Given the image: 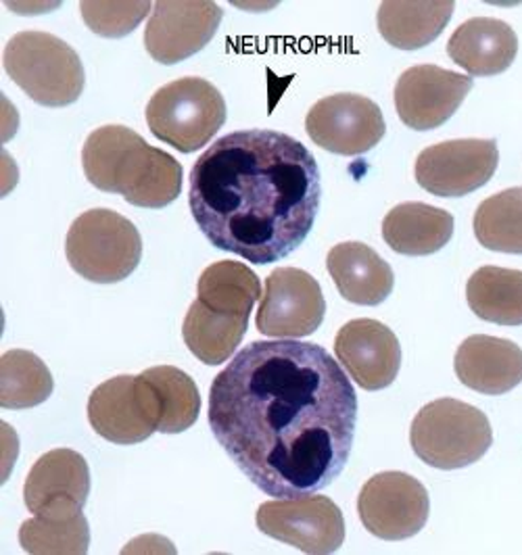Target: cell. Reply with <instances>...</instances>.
<instances>
[{
	"label": "cell",
	"mask_w": 522,
	"mask_h": 555,
	"mask_svg": "<svg viewBox=\"0 0 522 555\" xmlns=\"http://www.w3.org/2000/svg\"><path fill=\"white\" fill-rule=\"evenodd\" d=\"M356 422L352 380L314 343H251L209 390L216 441L259 491L278 500L327 489L352 455Z\"/></svg>",
	"instance_id": "cell-1"
},
{
	"label": "cell",
	"mask_w": 522,
	"mask_h": 555,
	"mask_svg": "<svg viewBox=\"0 0 522 555\" xmlns=\"http://www.w3.org/2000/svg\"><path fill=\"white\" fill-rule=\"evenodd\" d=\"M320 196V169L309 149L255 128L221 137L196 159L189 207L216 249L268 266L300 249Z\"/></svg>",
	"instance_id": "cell-2"
},
{
	"label": "cell",
	"mask_w": 522,
	"mask_h": 555,
	"mask_svg": "<svg viewBox=\"0 0 522 555\" xmlns=\"http://www.w3.org/2000/svg\"><path fill=\"white\" fill-rule=\"evenodd\" d=\"M84 173L103 193L142 209H162L182 191V166L126 126L94 130L82 149Z\"/></svg>",
	"instance_id": "cell-3"
},
{
	"label": "cell",
	"mask_w": 522,
	"mask_h": 555,
	"mask_svg": "<svg viewBox=\"0 0 522 555\" xmlns=\"http://www.w3.org/2000/svg\"><path fill=\"white\" fill-rule=\"evenodd\" d=\"M2 61L9 78L38 105L67 107L82 94V61L65 40L53 34H15L4 47Z\"/></svg>",
	"instance_id": "cell-4"
},
{
	"label": "cell",
	"mask_w": 522,
	"mask_h": 555,
	"mask_svg": "<svg viewBox=\"0 0 522 555\" xmlns=\"http://www.w3.org/2000/svg\"><path fill=\"white\" fill-rule=\"evenodd\" d=\"M413 453L431 468L460 470L479 462L494 443L489 417L458 399L426 403L410 428Z\"/></svg>",
	"instance_id": "cell-5"
},
{
	"label": "cell",
	"mask_w": 522,
	"mask_h": 555,
	"mask_svg": "<svg viewBox=\"0 0 522 555\" xmlns=\"http://www.w3.org/2000/svg\"><path fill=\"white\" fill-rule=\"evenodd\" d=\"M65 255L76 274L97 284H115L130 276L142 257L137 225L111 209H92L72 223Z\"/></svg>",
	"instance_id": "cell-6"
},
{
	"label": "cell",
	"mask_w": 522,
	"mask_h": 555,
	"mask_svg": "<svg viewBox=\"0 0 522 555\" xmlns=\"http://www.w3.org/2000/svg\"><path fill=\"white\" fill-rule=\"evenodd\" d=\"M226 121L220 90L203 78H180L162 86L147 105L149 130L180 153H194Z\"/></svg>",
	"instance_id": "cell-7"
},
{
	"label": "cell",
	"mask_w": 522,
	"mask_h": 555,
	"mask_svg": "<svg viewBox=\"0 0 522 555\" xmlns=\"http://www.w3.org/2000/svg\"><path fill=\"white\" fill-rule=\"evenodd\" d=\"M160 420L157 392L142 374L115 376L88 399V422L110 443H142L160 430Z\"/></svg>",
	"instance_id": "cell-8"
},
{
	"label": "cell",
	"mask_w": 522,
	"mask_h": 555,
	"mask_svg": "<svg viewBox=\"0 0 522 555\" xmlns=\"http://www.w3.org/2000/svg\"><path fill=\"white\" fill-rule=\"evenodd\" d=\"M257 528L303 554L327 555L345 541V518L327 495L266 501L257 509Z\"/></svg>",
	"instance_id": "cell-9"
},
{
	"label": "cell",
	"mask_w": 522,
	"mask_h": 555,
	"mask_svg": "<svg viewBox=\"0 0 522 555\" xmlns=\"http://www.w3.org/2000/svg\"><path fill=\"white\" fill-rule=\"evenodd\" d=\"M359 520L368 532L385 541H404L418 534L431 512L429 493L413 476L381 473L359 491Z\"/></svg>",
	"instance_id": "cell-10"
},
{
	"label": "cell",
	"mask_w": 522,
	"mask_h": 555,
	"mask_svg": "<svg viewBox=\"0 0 522 555\" xmlns=\"http://www.w3.org/2000/svg\"><path fill=\"white\" fill-rule=\"evenodd\" d=\"M499 164L495 140H447L424 149L416 159V182L431 195L467 196L494 178Z\"/></svg>",
	"instance_id": "cell-11"
},
{
	"label": "cell",
	"mask_w": 522,
	"mask_h": 555,
	"mask_svg": "<svg viewBox=\"0 0 522 555\" xmlns=\"http://www.w3.org/2000/svg\"><path fill=\"white\" fill-rule=\"evenodd\" d=\"M309 139L334 155L356 157L372 151L386 132L381 107L361 94H332L305 117Z\"/></svg>",
	"instance_id": "cell-12"
},
{
	"label": "cell",
	"mask_w": 522,
	"mask_h": 555,
	"mask_svg": "<svg viewBox=\"0 0 522 555\" xmlns=\"http://www.w3.org/2000/svg\"><path fill=\"white\" fill-rule=\"evenodd\" d=\"M327 301L318 280L300 268H278L257 311V331L272 338H305L324 320Z\"/></svg>",
	"instance_id": "cell-13"
},
{
	"label": "cell",
	"mask_w": 522,
	"mask_h": 555,
	"mask_svg": "<svg viewBox=\"0 0 522 555\" xmlns=\"http://www.w3.org/2000/svg\"><path fill=\"white\" fill-rule=\"evenodd\" d=\"M224 11L212 0H162L144 29V47L162 65L203 51L220 28Z\"/></svg>",
	"instance_id": "cell-14"
},
{
	"label": "cell",
	"mask_w": 522,
	"mask_h": 555,
	"mask_svg": "<svg viewBox=\"0 0 522 555\" xmlns=\"http://www.w3.org/2000/svg\"><path fill=\"white\" fill-rule=\"evenodd\" d=\"M470 90V76L437 65H416L395 83V109L416 132L435 130L460 109Z\"/></svg>",
	"instance_id": "cell-15"
},
{
	"label": "cell",
	"mask_w": 522,
	"mask_h": 555,
	"mask_svg": "<svg viewBox=\"0 0 522 555\" xmlns=\"http://www.w3.org/2000/svg\"><path fill=\"white\" fill-rule=\"evenodd\" d=\"M90 495V470L78 451L44 453L29 470L24 487L26 507L38 518H74Z\"/></svg>",
	"instance_id": "cell-16"
},
{
	"label": "cell",
	"mask_w": 522,
	"mask_h": 555,
	"mask_svg": "<svg viewBox=\"0 0 522 555\" xmlns=\"http://www.w3.org/2000/svg\"><path fill=\"white\" fill-rule=\"evenodd\" d=\"M334 353L364 390L386 389L402 367L397 336L385 324L370 318L347 322L334 338Z\"/></svg>",
	"instance_id": "cell-17"
},
{
	"label": "cell",
	"mask_w": 522,
	"mask_h": 555,
	"mask_svg": "<svg viewBox=\"0 0 522 555\" xmlns=\"http://www.w3.org/2000/svg\"><path fill=\"white\" fill-rule=\"evenodd\" d=\"M454 367L468 389L504 395L522 383V349L508 338L474 334L456 351Z\"/></svg>",
	"instance_id": "cell-18"
},
{
	"label": "cell",
	"mask_w": 522,
	"mask_h": 555,
	"mask_svg": "<svg viewBox=\"0 0 522 555\" xmlns=\"http://www.w3.org/2000/svg\"><path fill=\"white\" fill-rule=\"evenodd\" d=\"M447 55L470 78L499 76L519 55V36L501 20L472 17L451 34Z\"/></svg>",
	"instance_id": "cell-19"
},
{
	"label": "cell",
	"mask_w": 522,
	"mask_h": 555,
	"mask_svg": "<svg viewBox=\"0 0 522 555\" xmlns=\"http://www.w3.org/2000/svg\"><path fill=\"white\" fill-rule=\"evenodd\" d=\"M327 268L341 297L356 306H381L395 286L391 266L364 243H341L332 247Z\"/></svg>",
	"instance_id": "cell-20"
},
{
	"label": "cell",
	"mask_w": 522,
	"mask_h": 555,
	"mask_svg": "<svg viewBox=\"0 0 522 555\" xmlns=\"http://www.w3.org/2000/svg\"><path fill=\"white\" fill-rule=\"evenodd\" d=\"M451 236L454 216L426 203H402L383 220V238L399 255H433L443 249Z\"/></svg>",
	"instance_id": "cell-21"
},
{
	"label": "cell",
	"mask_w": 522,
	"mask_h": 555,
	"mask_svg": "<svg viewBox=\"0 0 522 555\" xmlns=\"http://www.w3.org/2000/svg\"><path fill=\"white\" fill-rule=\"evenodd\" d=\"M456 4L451 0H389L379 9V31L402 51H418L437 40L447 28Z\"/></svg>",
	"instance_id": "cell-22"
},
{
	"label": "cell",
	"mask_w": 522,
	"mask_h": 555,
	"mask_svg": "<svg viewBox=\"0 0 522 555\" xmlns=\"http://www.w3.org/2000/svg\"><path fill=\"white\" fill-rule=\"evenodd\" d=\"M249 318L247 313L212 311L196 299L184 318L182 336L196 360L220 365L237 353L247 333Z\"/></svg>",
	"instance_id": "cell-23"
},
{
	"label": "cell",
	"mask_w": 522,
	"mask_h": 555,
	"mask_svg": "<svg viewBox=\"0 0 522 555\" xmlns=\"http://www.w3.org/2000/svg\"><path fill=\"white\" fill-rule=\"evenodd\" d=\"M467 299L476 318L499 326H521V270L495 266L479 268L468 278Z\"/></svg>",
	"instance_id": "cell-24"
},
{
	"label": "cell",
	"mask_w": 522,
	"mask_h": 555,
	"mask_svg": "<svg viewBox=\"0 0 522 555\" xmlns=\"http://www.w3.org/2000/svg\"><path fill=\"white\" fill-rule=\"evenodd\" d=\"M262 297L255 272L239 261H218L199 278L196 299L218 313H247Z\"/></svg>",
	"instance_id": "cell-25"
},
{
	"label": "cell",
	"mask_w": 522,
	"mask_h": 555,
	"mask_svg": "<svg viewBox=\"0 0 522 555\" xmlns=\"http://www.w3.org/2000/svg\"><path fill=\"white\" fill-rule=\"evenodd\" d=\"M55 389L47 363L31 351L13 349L0 360V405L4 410H29L44 403Z\"/></svg>",
	"instance_id": "cell-26"
},
{
	"label": "cell",
	"mask_w": 522,
	"mask_h": 555,
	"mask_svg": "<svg viewBox=\"0 0 522 555\" xmlns=\"http://www.w3.org/2000/svg\"><path fill=\"white\" fill-rule=\"evenodd\" d=\"M160 399V433L180 435L189 430L201 412V395L193 378L174 365H157L142 372Z\"/></svg>",
	"instance_id": "cell-27"
},
{
	"label": "cell",
	"mask_w": 522,
	"mask_h": 555,
	"mask_svg": "<svg viewBox=\"0 0 522 555\" xmlns=\"http://www.w3.org/2000/svg\"><path fill=\"white\" fill-rule=\"evenodd\" d=\"M474 236L485 249L522 255V186L501 191L479 205Z\"/></svg>",
	"instance_id": "cell-28"
},
{
	"label": "cell",
	"mask_w": 522,
	"mask_h": 555,
	"mask_svg": "<svg viewBox=\"0 0 522 555\" xmlns=\"http://www.w3.org/2000/svg\"><path fill=\"white\" fill-rule=\"evenodd\" d=\"M20 543L31 555H84L90 547V528L84 514L74 518H29L20 528Z\"/></svg>",
	"instance_id": "cell-29"
},
{
	"label": "cell",
	"mask_w": 522,
	"mask_h": 555,
	"mask_svg": "<svg viewBox=\"0 0 522 555\" xmlns=\"http://www.w3.org/2000/svg\"><path fill=\"white\" fill-rule=\"evenodd\" d=\"M84 24L99 36L122 38L153 13L151 2H82Z\"/></svg>",
	"instance_id": "cell-30"
}]
</instances>
